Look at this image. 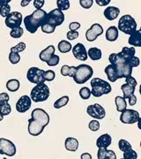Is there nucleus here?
Here are the masks:
<instances>
[{
    "label": "nucleus",
    "instance_id": "1",
    "mask_svg": "<svg viewBox=\"0 0 141 159\" xmlns=\"http://www.w3.org/2000/svg\"><path fill=\"white\" fill-rule=\"evenodd\" d=\"M32 118L28 119V133L32 136L40 135L50 123V116L44 110L40 108L34 109L31 113Z\"/></svg>",
    "mask_w": 141,
    "mask_h": 159
},
{
    "label": "nucleus",
    "instance_id": "2",
    "mask_svg": "<svg viewBox=\"0 0 141 159\" xmlns=\"http://www.w3.org/2000/svg\"><path fill=\"white\" fill-rule=\"evenodd\" d=\"M48 13L44 10H35L31 14L24 19L25 27L29 33L34 34L40 27H42L47 21Z\"/></svg>",
    "mask_w": 141,
    "mask_h": 159
},
{
    "label": "nucleus",
    "instance_id": "3",
    "mask_svg": "<svg viewBox=\"0 0 141 159\" xmlns=\"http://www.w3.org/2000/svg\"><path fill=\"white\" fill-rule=\"evenodd\" d=\"M110 65H113L116 69L119 79L126 78L130 76L132 74V67L129 65V63L125 61L123 57L119 55V53H112L108 57Z\"/></svg>",
    "mask_w": 141,
    "mask_h": 159
},
{
    "label": "nucleus",
    "instance_id": "4",
    "mask_svg": "<svg viewBox=\"0 0 141 159\" xmlns=\"http://www.w3.org/2000/svg\"><path fill=\"white\" fill-rule=\"evenodd\" d=\"M91 86H92V91L91 94L95 97H100L103 95L109 94L112 88L110 84L104 80L100 78H94L91 80Z\"/></svg>",
    "mask_w": 141,
    "mask_h": 159
},
{
    "label": "nucleus",
    "instance_id": "5",
    "mask_svg": "<svg viewBox=\"0 0 141 159\" xmlns=\"http://www.w3.org/2000/svg\"><path fill=\"white\" fill-rule=\"evenodd\" d=\"M51 95L50 89L45 83L36 84L35 87L33 88L30 93V98L34 102H44L46 101Z\"/></svg>",
    "mask_w": 141,
    "mask_h": 159
},
{
    "label": "nucleus",
    "instance_id": "6",
    "mask_svg": "<svg viewBox=\"0 0 141 159\" xmlns=\"http://www.w3.org/2000/svg\"><path fill=\"white\" fill-rule=\"evenodd\" d=\"M94 74V70L88 65H79L77 67L73 80L77 84H84Z\"/></svg>",
    "mask_w": 141,
    "mask_h": 159
},
{
    "label": "nucleus",
    "instance_id": "7",
    "mask_svg": "<svg viewBox=\"0 0 141 159\" xmlns=\"http://www.w3.org/2000/svg\"><path fill=\"white\" fill-rule=\"evenodd\" d=\"M120 31L126 34H133L137 30V23L134 18L130 15H124L120 18L118 21V29Z\"/></svg>",
    "mask_w": 141,
    "mask_h": 159
},
{
    "label": "nucleus",
    "instance_id": "8",
    "mask_svg": "<svg viewBox=\"0 0 141 159\" xmlns=\"http://www.w3.org/2000/svg\"><path fill=\"white\" fill-rule=\"evenodd\" d=\"M44 71L38 67H31L28 69V74H27V78L28 80L34 84H41L44 83L45 79H44Z\"/></svg>",
    "mask_w": 141,
    "mask_h": 159
},
{
    "label": "nucleus",
    "instance_id": "9",
    "mask_svg": "<svg viewBox=\"0 0 141 159\" xmlns=\"http://www.w3.org/2000/svg\"><path fill=\"white\" fill-rule=\"evenodd\" d=\"M139 113L131 109H126L124 111H122V114L120 116V120L124 124H134L139 121Z\"/></svg>",
    "mask_w": 141,
    "mask_h": 159
},
{
    "label": "nucleus",
    "instance_id": "10",
    "mask_svg": "<svg viewBox=\"0 0 141 159\" xmlns=\"http://www.w3.org/2000/svg\"><path fill=\"white\" fill-rule=\"evenodd\" d=\"M0 154L6 155L7 157H13L16 154L14 143L5 138H0Z\"/></svg>",
    "mask_w": 141,
    "mask_h": 159
},
{
    "label": "nucleus",
    "instance_id": "11",
    "mask_svg": "<svg viewBox=\"0 0 141 159\" xmlns=\"http://www.w3.org/2000/svg\"><path fill=\"white\" fill-rule=\"evenodd\" d=\"M22 23V14L19 11H12L6 18V27L10 29H17Z\"/></svg>",
    "mask_w": 141,
    "mask_h": 159
},
{
    "label": "nucleus",
    "instance_id": "12",
    "mask_svg": "<svg viewBox=\"0 0 141 159\" xmlns=\"http://www.w3.org/2000/svg\"><path fill=\"white\" fill-rule=\"evenodd\" d=\"M64 21V14L59 9H54L48 13V19L46 22L51 23L55 27L62 25Z\"/></svg>",
    "mask_w": 141,
    "mask_h": 159
},
{
    "label": "nucleus",
    "instance_id": "13",
    "mask_svg": "<svg viewBox=\"0 0 141 159\" xmlns=\"http://www.w3.org/2000/svg\"><path fill=\"white\" fill-rule=\"evenodd\" d=\"M86 112L92 118H95L96 119H104V117L106 115V111H105L104 108L99 103H95L93 105H89L87 107Z\"/></svg>",
    "mask_w": 141,
    "mask_h": 159
},
{
    "label": "nucleus",
    "instance_id": "14",
    "mask_svg": "<svg viewBox=\"0 0 141 159\" xmlns=\"http://www.w3.org/2000/svg\"><path fill=\"white\" fill-rule=\"evenodd\" d=\"M102 34H103L102 27L100 24L95 23V24H93L90 29L86 32V38L88 42H94L97 39L99 35Z\"/></svg>",
    "mask_w": 141,
    "mask_h": 159
},
{
    "label": "nucleus",
    "instance_id": "15",
    "mask_svg": "<svg viewBox=\"0 0 141 159\" xmlns=\"http://www.w3.org/2000/svg\"><path fill=\"white\" fill-rule=\"evenodd\" d=\"M31 104H32L31 98L28 96H22L18 100L17 103H16V110L18 112L24 113L31 108Z\"/></svg>",
    "mask_w": 141,
    "mask_h": 159
},
{
    "label": "nucleus",
    "instance_id": "16",
    "mask_svg": "<svg viewBox=\"0 0 141 159\" xmlns=\"http://www.w3.org/2000/svg\"><path fill=\"white\" fill-rule=\"evenodd\" d=\"M73 54L77 59L86 61L87 59V51L86 50V47L82 43H77L73 48Z\"/></svg>",
    "mask_w": 141,
    "mask_h": 159
},
{
    "label": "nucleus",
    "instance_id": "17",
    "mask_svg": "<svg viewBox=\"0 0 141 159\" xmlns=\"http://www.w3.org/2000/svg\"><path fill=\"white\" fill-rule=\"evenodd\" d=\"M135 53L136 51L134 47H124L122 51L119 52V55L130 65V61L132 59V57H135Z\"/></svg>",
    "mask_w": 141,
    "mask_h": 159
},
{
    "label": "nucleus",
    "instance_id": "18",
    "mask_svg": "<svg viewBox=\"0 0 141 159\" xmlns=\"http://www.w3.org/2000/svg\"><path fill=\"white\" fill-rule=\"evenodd\" d=\"M111 142H112L111 136L108 134H105L101 135V136L97 139V141H96V146L98 148H108V147L110 146Z\"/></svg>",
    "mask_w": 141,
    "mask_h": 159
},
{
    "label": "nucleus",
    "instance_id": "19",
    "mask_svg": "<svg viewBox=\"0 0 141 159\" xmlns=\"http://www.w3.org/2000/svg\"><path fill=\"white\" fill-rule=\"evenodd\" d=\"M97 157L98 159H117V156L113 150L107 149V148H99Z\"/></svg>",
    "mask_w": 141,
    "mask_h": 159
},
{
    "label": "nucleus",
    "instance_id": "20",
    "mask_svg": "<svg viewBox=\"0 0 141 159\" xmlns=\"http://www.w3.org/2000/svg\"><path fill=\"white\" fill-rule=\"evenodd\" d=\"M120 13V9L115 6H108L104 11V16L108 20H116Z\"/></svg>",
    "mask_w": 141,
    "mask_h": 159
},
{
    "label": "nucleus",
    "instance_id": "21",
    "mask_svg": "<svg viewBox=\"0 0 141 159\" xmlns=\"http://www.w3.org/2000/svg\"><path fill=\"white\" fill-rule=\"evenodd\" d=\"M54 53H55V47L53 45L48 46L45 50L41 51V53H40L39 55V58L42 61L47 63L49 61V59L51 57V56L54 55Z\"/></svg>",
    "mask_w": 141,
    "mask_h": 159
},
{
    "label": "nucleus",
    "instance_id": "22",
    "mask_svg": "<svg viewBox=\"0 0 141 159\" xmlns=\"http://www.w3.org/2000/svg\"><path fill=\"white\" fill-rule=\"evenodd\" d=\"M129 44L134 46V47H141V31L136 30L133 34H130L128 41Z\"/></svg>",
    "mask_w": 141,
    "mask_h": 159
},
{
    "label": "nucleus",
    "instance_id": "23",
    "mask_svg": "<svg viewBox=\"0 0 141 159\" xmlns=\"http://www.w3.org/2000/svg\"><path fill=\"white\" fill-rule=\"evenodd\" d=\"M64 147L67 149L68 151H76L79 148V142L77 139L73 138V137H69L65 140L64 142Z\"/></svg>",
    "mask_w": 141,
    "mask_h": 159
},
{
    "label": "nucleus",
    "instance_id": "24",
    "mask_svg": "<svg viewBox=\"0 0 141 159\" xmlns=\"http://www.w3.org/2000/svg\"><path fill=\"white\" fill-rule=\"evenodd\" d=\"M104 72H105V74H107L108 80H109L112 82H115L117 80L119 79L117 73V71H116V69H115L113 65H109V66H106Z\"/></svg>",
    "mask_w": 141,
    "mask_h": 159
},
{
    "label": "nucleus",
    "instance_id": "25",
    "mask_svg": "<svg viewBox=\"0 0 141 159\" xmlns=\"http://www.w3.org/2000/svg\"><path fill=\"white\" fill-rule=\"evenodd\" d=\"M118 38V29L117 27H109L106 31V39L109 42H115Z\"/></svg>",
    "mask_w": 141,
    "mask_h": 159
},
{
    "label": "nucleus",
    "instance_id": "26",
    "mask_svg": "<svg viewBox=\"0 0 141 159\" xmlns=\"http://www.w3.org/2000/svg\"><path fill=\"white\" fill-rule=\"evenodd\" d=\"M87 55L92 60H100L102 58V51L98 48H90L87 51Z\"/></svg>",
    "mask_w": 141,
    "mask_h": 159
},
{
    "label": "nucleus",
    "instance_id": "27",
    "mask_svg": "<svg viewBox=\"0 0 141 159\" xmlns=\"http://www.w3.org/2000/svg\"><path fill=\"white\" fill-rule=\"evenodd\" d=\"M121 89L123 91V93H124V98L126 100V99H128L129 97L131 96V95H133L134 94V92H135V88L134 87H131L129 84H124V85L121 86Z\"/></svg>",
    "mask_w": 141,
    "mask_h": 159
},
{
    "label": "nucleus",
    "instance_id": "28",
    "mask_svg": "<svg viewBox=\"0 0 141 159\" xmlns=\"http://www.w3.org/2000/svg\"><path fill=\"white\" fill-rule=\"evenodd\" d=\"M6 89L11 92H16L20 89V81L16 79L9 80L6 83Z\"/></svg>",
    "mask_w": 141,
    "mask_h": 159
},
{
    "label": "nucleus",
    "instance_id": "29",
    "mask_svg": "<svg viewBox=\"0 0 141 159\" xmlns=\"http://www.w3.org/2000/svg\"><path fill=\"white\" fill-rule=\"evenodd\" d=\"M116 102V105H117V111H124V110L127 108V103L124 97H117L115 99Z\"/></svg>",
    "mask_w": 141,
    "mask_h": 159
},
{
    "label": "nucleus",
    "instance_id": "30",
    "mask_svg": "<svg viewBox=\"0 0 141 159\" xmlns=\"http://www.w3.org/2000/svg\"><path fill=\"white\" fill-rule=\"evenodd\" d=\"M57 48H58V50H59L60 52H62V53H67L69 51H71V50L73 49V46H72V44L69 42L63 40V41H61L58 43Z\"/></svg>",
    "mask_w": 141,
    "mask_h": 159
},
{
    "label": "nucleus",
    "instance_id": "31",
    "mask_svg": "<svg viewBox=\"0 0 141 159\" xmlns=\"http://www.w3.org/2000/svg\"><path fill=\"white\" fill-rule=\"evenodd\" d=\"M69 102V97H63L61 98H59V99H57L55 103H54V108L56 109H60L64 107V106H65L66 104Z\"/></svg>",
    "mask_w": 141,
    "mask_h": 159
},
{
    "label": "nucleus",
    "instance_id": "32",
    "mask_svg": "<svg viewBox=\"0 0 141 159\" xmlns=\"http://www.w3.org/2000/svg\"><path fill=\"white\" fill-rule=\"evenodd\" d=\"M57 9L60 11H65L70 8V1L69 0H57L56 1Z\"/></svg>",
    "mask_w": 141,
    "mask_h": 159
},
{
    "label": "nucleus",
    "instance_id": "33",
    "mask_svg": "<svg viewBox=\"0 0 141 159\" xmlns=\"http://www.w3.org/2000/svg\"><path fill=\"white\" fill-rule=\"evenodd\" d=\"M42 31L45 34H51L55 31L56 27H55L54 25H51V23L49 22H45L42 27Z\"/></svg>",
    "mask_w": 141,
    "mask_h": 159
},
{
    "label": "nucleus",
    "instance_id": "34",
    "mask_svg": "<svg viewBox=\"0 0 141 159\" xmlns=\"http://www.w3.org/2000/svg\"><path fill=\"white\" fill-rule=\"evenodd\" d=\"M11 105L8 103V102H6L4 104H1L0 105V113L2 114L3 116H6V115H9L11 113Z\"/></svg>",
    "mask_w": 141,
    "mask_h": 159
},
{
    "label": "nucleus",
    "instance_id": "35",
    "mask_svg": "<svg viewBox=\"0 0 141 159\" xmlns=\"http://www.w3.org/2000/svg\"><path fill=\"white\" fill-rule=\"evenodd\" d=\"M79 96H80V97H81L82 99L87 100V99H89L91 97V90L88 88L84 87V88H82V89L79 90Z\"/></svg>",
    "mask_w": 141,
    "mask_h": 159
},
{
    "label": "nucleus",
    "instance_id": "36",
    "mask_svg": "<svg viewBox=\"0 0 141 159\" xmlns=\"http://www.w3.org/2000/svg\"><path fill=\"white\" fill-rule=\"evenodd\" d=\"M118 147L120 148V150H122L123 152H124V151H126V150L131 148V145H130V142H128L126 140L122 139V140L119 141Z\"/></svg>",
    "mask_w": 141,
    "mask_h": 159
},
{
    "label": "nucleus",
    "instance_id": "37",
    "mask_svg": "<svg viewBox=\"0 0 141 159\" xmlns=\"http://www.w3.org/2000/svg\"><path fill=\"white\" fill-rule=\"evenodd\" d=\"M124 159H137L138 158V154L135 150L133 149H128L124 152Z\"/></svg>",
    "mask_w": 141,
    "mask_h": 159
},
{
    "label": "nucleus",
    "instance_id": "38",
    "mask_svg": "<svg viewBox=\"0 0 141 159\" xmlns=\"http://www.w3.org/2000/svg\"><path fill=\"white\" fill-rule=\"evenodd\" d=\"M23 33H24V30H23L22 28L19 27L17 29H11L10 34H11V37H13V38H20V37H21Z\"/></svg>",
    "mask_w": 141,
    "mask_h": 159
},
{
    "label": "nucleus",
    "instance_id": "39",
    "mask_svg": "<svg viewBox=\"0 0 141 159\" xmlns=\"http://www.w3.org/2000/svg\"><path fill=\"white\" fill-rule=\"evenodd\" d=\"M9 60L11 64L13 65H16L18 63L20 62V56L19 53H16V52H13V51H11L10 54H9Z\"/></svg>",
    "mask_w": 141,
    "mask_h": 159
},
{
    "label": "nucleus",
    "instance_id": "40",
    "mask_svg": "<svg viewBox=\"0 0 141 159\" xmlns=\"http://www.w3.org/2000/svg\"><path fill=\"white\" fill-rule=\"evenodd\" d=\"M25 49H26V43L21 42V43H19L16 46L11 48V51L16 52V53H20V52H22V51H25Z\"/></svg>",
    "mask_w": 141,
    "mask_h": 159
},
{
    "label": "nucleus",
    "instance_id": "41",
    "mask_svg": "<svg viewBox=\"0 0 141 159\" xmlns=\"http://www.w3.org/2000/svg\"><path fill=\"white\" fill-rule=\"evenodd\" d=\"M11 12V6L9 5H6V6L0 7V15L3 17L6 18Z\"/></svg>",
    "mask_w": 141,
    "mask_h": 159
},
{
    "label": "nucleus",
    "instance_id": "42",
    "mask_svg": "<svg viewBox=\"0 0 141 159\" xmlns=\"http://www.w3.org/2000/svg\"><path fill=\"white\" fill-rule=\"evenodd\" d=\"M58 63H59V57L57 55L54 54V55L51 56V57L49 59V61L47 62V64L50 66H55L58 65Z\"/></svg>",
    "mask_w": 141,
    "mask_h": 159
},
{
    "label": "nucleus",
    "instance_id": "43",
    "mask_svg": "<svg viewBox=\"0 0 141 159\" xmlns=\"http://www.w3.org/2000/svg\"><path fill=\"white\" fill-rule=\"evenodd\" d=\"M88 127L91 131H94V132H96L100 129V123L99 121L97 120H92L89 122V125H88Z\"/></svg>",
    "mask_w": 141,
    "mask_h": 159
},
{
    "label": "nucleus",
    "instance_id": "44",
    "mask_svg": "<svg viewBox=\"0 0 141 159\" xmlns=\"http://www.w3.org/2000/svg\"><path fill=\"white\" fill-rule=\"evenodd\" d=\"M55 76H56V74L54 73V71H52V70H48L44 73V79L48 81H52L55 79Z\"/></svg>",
    "mask_w": 141,
    "mask_h": 159
},
{
    "label": "nucleus",
    "instance_id": "45",
    "mask_svg": "<svg viewBox=\"0 0 141 159\" xmlns=\"http://www.w3.org/2000/svg\"><path fill=\"white\" fill-rule=\"evenodd\" d=\"M79 4L85 9H89L94 4V0H79Z\"/></svg>",
    "mask_w": 141,
    "mask_h": 159
},
{
    "label": "nucleus",
    "instance_id": "46",
    "mask_svg": "<svg viewBox=\"0 0 141 159\" xmlns=\"http://www.w3.org/2000/svg\"><path fill=\"white\" fill-rule=\"evenodd\" d=\"M125 81H126V83L127 84H129L130 86H131V87H134L135 88L136 86H137V84H138V82H137V80H135V78L134 77H132L131 75L130 76H128V77H126L125 78Z\"/></svg>",
    "mask_w": 141,
    "mask_h": 159
},
{
    "label": "nucleus",
    "instance_id": "47",
    "mask_svg": "<svg viewBox=\"0 0 141 159\" xmlns=\"http://www.w3.org/2000/svg\"><path fill=\"white\" fill-rule=\"evenodd\" d=\"M66 36H67V38L69 40H75L76 38H78V37H79V32L70 30L67 34H66Z\"/></svg>",
    "mask_w": 141,
    "mask_h": 159
},
{
    "label": "nucleus",
    "instance_id": "48",
    "mask_svg": "<svg viewBox=\"0 0 141 159\" xmlns=\"http://www.w3.org/2000/svg\"><path fill=\"white\" fill-rule=\"evenodd\" d=\"M9 101V96L6 93H1L0 94V105L4 104L6 102H8Z\"/></svg>",
    "mask_w": 141,
    "mask_h": 159
},
{
    "label": "nucleus",
    "instance_id": "49",
    "mask_svg": "<svg viewBox=\"0 0 141 159\" xmlns=\"http://www.w3.org/2000/svg\"><path fill=\"white\" fill-rule=\"evenodd\" d=\"M44 3H45L44 0H34V6L37 10H40L43 6Z\"/></svg>",
    "mask_w": 141,
    "mask_h": 159
},
{
    "label": "nucleus",
    "instance_id": "50",
    "mask_svg": "<svg viewBox=\"0 0 141 159\" xmlns=\"http://www.w3.org/2000/svg\"><path fill=\"white\" fill-rule=\"evenodd\" d=\"M80 28V23L79 22H72L69 25V29L72 31H76Z\"/></svg>",
    "mask_w": 141,
    "mask_h": 159
},
{
    "label": "nucleus",
    "instance_id": "51",
    "mask_svg": "<svg viewBox=\"0 0 141 159\" xmlns=\"http://www.w3.org/2000/svg\"><path fill=\"white\" fill-rule=\"evenodd\" d=\"M69 71H70V66H63L61 68V74L63 76H69Z\"/></svg>",
    "mask_w": 141,
    "mask_h": 159
},
{
    "label": "nucleus",
    "instance_id": "52",
    "mask_svg": "<svg viewBox=\"0 0 141 159\" xmlns=\"http://www.w3.org/2000/svg\"><path fill=\"white\" fill-rule=\"evenodd\" d=\"M96 3H97V5L100 6H105L108 5L111 1L110 0H96L95 1Z\"/></svg>",
    "mask_w": 141,
    "mask_h": 159
},
{
    "label": "nucleus",
    "instance_id": "53",
    "mask_svg": "<svg viewBox=\"0 0 141 159\" xmlns=\"http://www.w3.org/2000/svg\"><path fill=\"white\" fill-rule=\"evenodd\" d=\"M129 104H130V106H133V105H135L136 102H137V97L136 96L133 94V95H131L129 98Z\"/></svg>",
    "mask_w": 141,
    "mask_h": 159
},
{
    "label": "nucleus",
    "instance_id": "54",
    "mask_svg": "<svg viewBox=\"0 0 141 159\" xmlns=\"http://www.w3.org/2000/svg\"><path fill=\"white\" fill-rule=\"evenodd\" d=\"M76 70H77V67H75V66H70V71H69V76H70V77H73V78L74 75H75V73H76Z\"/></svg>",
    "mask_w": 141,
    "mask_h": 159
},
{
    "label": "nucleus",
    "instance_id": "55",
    "mask_svg": "<svg viewBox=\"0 0 141 159\" xmlns=\"http://www.w3.org/2000/svg\"><path fill=\"white\" fill-rule=\"evenodd\" d=\"M80 158L81 159H92V156H91L90 154L85 153V154H82V155H81Z\"/></svg>",
    "mask_w": 141,
    "mask_h": 159
},
{
    "label": "nucleus",
    "instance_id": "56",
    "mask_svg": "<svg viewBox=\"0 0 141 159\" xmlns=\"http://www.w3.org/2000/svg\"><path fill=\"white\" fill-rule=\"evenodd\" d=\"M10 2H11V0H0V7L6 6V5H9Z\"/></svg>",
    "mask_w": 141,
    "mask_h": 159
},
{
    "label": "nucleus",
    "instance_id": "57",
    "mask_svg": "<svg viewBox=\"0 0 141 159\" xmlns=\"http://www.w3.org/2000/svg\"><path fill=\"white\" fill-rule=\"evenodd\" d=\"M30 2H31L30 0H21V2H20V6H22V7H25V6H28Z\"/></svg>",
    "mask_w": 141,
    "mask_h": 159
},
{
    "label": "nucleus",
    "instance_id": "58",
    "mask_svg": "<svg viewBox=\"0 0 141 159\" xmlns=\"http://www.w3.org/2000/svg\"><path fill=\"white\" fill-rule=\"evenodd\" d=\"M3 119H4V116H3L2 114L0 113V121H1V120H3Z\"/></svg>",
    "mask_w": 141,
    "mask_h": 159
}]
</instances>
